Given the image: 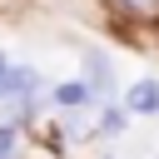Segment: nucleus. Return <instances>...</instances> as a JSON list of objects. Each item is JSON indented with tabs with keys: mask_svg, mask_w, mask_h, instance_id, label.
Returning a JSON list of instances; mask_svg holds the SVG:
<instances>
[{
	"mask_svg": "<svg viewBox=\"0 0 159 159\" xmlns=\"http://www.w3.org/2000/svg\"><path fill=\"white\" fill-rule=\"evenodd\" d=\"M99 15H104V25L119 30V35H149V40H154L159 0H99Z\"/></svg>",
	"mask_w": 159,
	"mask_h": 159,
	"instance_id": "obj_1",
	"label": "nucleus"
},
{
	"mask_svg": "<svg viewBox=\"0 0 159 159\" xmlns=\"http://www.w3.org/2000/svg\"><path fill=\"white\" fill-rule=\"evenodd\" d=\"M80 75L89 80V89H94L99 104L119 99V70H114V55L104 45H80Z\"/></svg>",
	"mask_w": 159,
	"mask_h": 159,
	"instance_id": "obj_2",
	"label": "nucleus"
},
{
	"mask_svg": "<svg viewBox=\"0 0 159 159\" xmlns=\"http://www.w3.org/2000/svg\"><path fill=\"white\" fill-rule=\"evenodd\" d=\"M40 89H45V75H40L35 65L15 60V65L5 70V80H0V104H5V99H40Z\"/></svg>",
	"mask_w": 159,
	"mask_h": 159,
	"instance_id": "obj_3",
	"label": "nucleus"
},
{
	"mask_svg": "<svg viewBox=\"0 0 159 159\" xmlns=\"http://www.w3.org/2000/svg\"><path fill=\"white\" fill-rule=\"evenodd\" d=\"M50 104H55L60 114H65V109H99V99H94V89H89L84 75L55 80V84H50Z\"/></svg>",
	"mask_w": 159,
	"mask_h": 159,
	"instance_id": "obj_4",
	"label": "nucleus"
},
{
	"mask_svg": "<svg viewBox=\"0 0 159 159\" xmlns=\"http://www.w3.org/2000/svg\"><path fill=\"white\" fill-rule=\"evenodd\" d=\"M129 124H134V114L124 109V99L99 104V109H94V144H119V139L129 134Z\"/></svg>",
	"mask_w": 159,
	"mask_h": 159,
	"instance_id": "obj_5",
	"label": "nucleus"
},
{
	"mask_svg": "<svg viewBox=\"0 0 159 159\" xmlns=\"http://www.w3.org/2000/svg\"><path fill=\"white\" fill-rule=\"evenodd\" d=\"M124 109L134 114V119H159V80L154 75H139L134 84H124Z\"/></svg>",
	"mask_w": 159,
	"mask_h": 159,
	"instance_id": "obj_6",
	"label": "nucleus"
},
{
	"mask_svg": "<svg viewBox=\"0 0 159 159\" xmlns=\"http://www.w3.org/2000/svg\"><path fill=\"white\" fill-rule=\"evenodd\" d=\"M10 65H15V60H10V55H5V50H0V75H5V70H10Z\"/></svg>",
	"mask_w": 159,
	"mask_h": 159,
	"instance_id": "obj_7",
	"label": "nucleus"
},
{
	"mask_svg": "<svg viewBox=\"0 0 159 159\" xmlns=\"http://www.w3.org/2000/svg\"><path fill=\"white\" fill-rule=\"evenodd\" d=\"M154 45H159V25H154Z\"/></svg>",
	"mask_w": 159,
	"mask_h": 159,
	"instance_id": "obj_8",
	"label": "nucleus"
},
{
	"mask_svg": "<svg viewBox=\"0 0 159 159\" xmlns=\"http://www.w3.org/2000/svg\"><path fill=\"white\" fill-rule=\"evenodd\" d=\"M104 159H119V154H104Z\"/></svg>",
	"mask_w": 159,
	"mask_h": 159,
	"instance_id": "obj_9",
	"label": "nucleus"
}]
</instances>
